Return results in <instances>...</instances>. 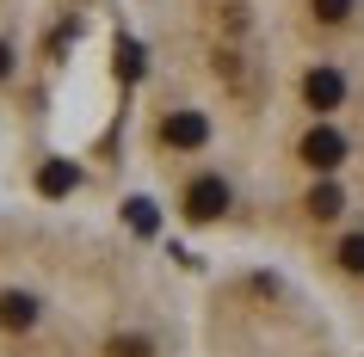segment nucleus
I'll use <instances>...</instances> for the list:
<instances>
[{
	"label": "nucleus",
	"instance_id": "nucleus-2",
	"mask_svg": "<svg viewBox=\"0 0 364 357\" xmlns=\"http://www.w3.org/2000/svg\"><path fill=\"white\" fill-rule=\"evenodd\" d=\"M198 357H364V339L290 271L241 259L198 302Z\"/></svg>",
	"mask_w": 364,
	"mask_h": 357
},
{
	"label": "nucleus",
	"instance_id": "nucleus-3",
	"mask_svg": "<svg viewBox=\"0 0 364 357\" xmlns=\"http://www.w3.org/2000/svg\"><path fill=\"white\" fill-rule=\"evenodd\" d=\"M31 68V0H0V117Z\"/></svg>",
	"mask_w": 364,
	"mask_h": 357
},
{
	"label": "nucleus",
	"instance_id": "nucleus-1",
	"mask_svg": "<svg viewBox=\"0 0 364 357\" xmlns=\"http://www.w3.org/2000/svg\"><path fill=\"white\" fill-rule=\"evenodd\" d=\"M62 209L0 216V357H198V302L167 259Z\"/></svg>",
	"mask_w": 364,
	"mask_h": 357
}]
</instances>
